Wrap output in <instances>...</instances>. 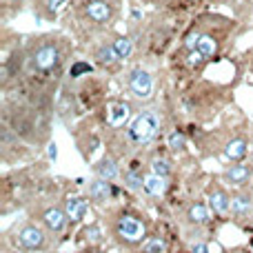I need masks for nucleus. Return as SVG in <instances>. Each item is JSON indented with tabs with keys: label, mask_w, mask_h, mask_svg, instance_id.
<instances>
[{
	"label": "nucleus",
	"mask_w": 253,
	"mask_h": 253,
	"mask_svg": "<svg viewBox=\"0 0 253 253\" xmlns=\"http://www.w3.org/2000/svg\"><path fill=\"white\" fill-rule=\"evenodd\" d=\"M111 193H114V187H111L109 180L96 178L87 184V196H89V200L96 202V205H105L111 198Z\"/></svg>",
	"instance_id": "11"
},
{
	"label": "nucleus",
	"mask_w": 253,
	"mask_h": 253,
	"mask_svg": "<svg viewBox=\"0 0 253 253\" xmlns=\"http://www.w3.org/2000/svg\"><path fill=\"white\" fill-rule=\"evenodd\" d=\"M191 253H211V251H209V245H205V242H196V245L191 247Z\"/></svg>",
	"instance_id": "28"
},
{
	"label": "nucleus",
	"mask_w": 253,
	"mask_h": 253,
	"mask_svg": "<svg viewBox=\"0 0 253 253\" xmlns=\"http://www.w3.org/2000/svg\"><path fill=\"white\" fill-rule=\"evenodd\" d=\"M251 175H253V167L236 162V165H231L222 173V180L227 184H231V187H245V184L251 180Z\"/></svg>",
	"instance_id": "10"
},
{
	"label": "nucleus",
	"mask_w": 253,
	"mask_h": 253,
	"mask_svg": "<svg viewBox=\"0 0 253 253\" xmlns=\"http://www.w3.org/2000/svg\"><path fill=\"white\" fill-rule=\"evenodd\" d=\"M67 220H69V215L60 207H47V209L40 211V222L44 224L49 233H60L67 227Z\"/></svg>",
	"instance_id": "8"
},
{
	"label": "nucleus",
	"mask_w": 253,
	"mask_h": 253,
	"mask_svg": "<svg viewBox=\"0 0 253 253\" xmlns=\"http://www.w3.org/2000/svg\"><path fill=\"white\" fill-rule=\"evenodd\" d=\"M44 4H47V13H49V16H56V13L67 4V0H44Z\"/></svg>",
	"instance_id": "27"
},
{
	"label": "nucleus",
	"mask_w": 253,
	"mask_h": 253,
	"mask_svg": "<svg viewBox=\"0 0 253 253\" xmlns=\"http://www.w3.org/2000/svg\"><path fill=\"white\" fill-rule=\"evenodd\" d=\"M209 251L211 253H220V247L218 245H209Z\"/></svg>",
	"instance_id": "30"
},
{
	"label": "nucleus",
	"mask_w": 253,
	"mask_h": 253,
	"mask_svg": "<svg viewBox=\"0 0 253 253\" xmlns=\"http://www.w3.org/2000/svg\"><path fill=\"white\" fill-rule=\"evenodd\" d=\"M62 60V51L56 42H42L31 53V67L40 74H51Z\"/></svg>",
	"instance_id": "3"
},
{
	"label": "nucleus",
	"mask_w": 253,
	"mask_h": 253,
	"mask_svg": "<svg viewBox=\"0 0 253 253\" xmlns=\"http://www.w3.org/2000/svg\"><path fill=\"white\" fill-rule=\"evenodd\" d=\"M184 2H196V0H184Z\"/></svg>",
	"instance_id": "32"
},
{
	"label": "nucleus",
	"mask_w": 253,
	"mask_h": 253,
	"mask_svg": "<svg viewBox=\"0 0 253 253\" xmlns=\"http://www.w3.org/2000/svg\"><path fill=\"white\" fill-rule=\"evenodd\" d=\"M96 60L100 62V65H105V67H111V65H116V62L120 60L118 58V53H116V49L111 47V42L109 44H100V47L96 49Z\"/></svg>",
	"instance_id": "19"
},
{
	"label": "nucleus",
	"mask_w": 253,
	"mask_h": 253,
	"mask_svg": "<svg viewBox=\"0 0 253 253\" xmlns=\"http://www.w3.org/2000/svg\"><path fill=\"white\" fill-rule=\"evenodd\" d=\"M184 144H187V140H184V135L180 133V131H171V135H169V147H171V151H184Z\"/></svg>",
	"instance_id": "25"
},
{
	"label": "nucleus",
	"mask_w": 253,
	"mask_h": 253,
	"mask_svg": "<svg viewBox=\"0 0 253 253\" xmlns=\"http://www.w3.org/2000/svg\"><path fill=\"white\" fill-rule=\"evenodd\" d=\"M84 13L96 25H109L111 18H114V9H111V4L107 0H89L84 4Z\"/></svg>",
	"instance_id": "9"
},
{
	"label": "nucleus",
	"mask_w": 253,
	"mask_h": 253,
	"mask_svg": "<svg viewBox=\"0 0 253 253\" xmlns=\"http://www.w3.org/2000/svg\"><path fill=\"white\" fill-rule=\"evenodd\" d=\"M11 2H22V0H11Z\"/></svg>",
	"instance_id": "33"
},
{
	"label": "nucleus",
	"mask_w": 253,
	"mask_h": 253,
	"mask_svg": "<svg viewBox=\"0 0 253 253\" xmlns=\"http://www.w3.org/2000/svg\"><path fill=\"white\" fill-rule=\"evenodd\" d=\"M247 153H249V140L245 135H236L224 144V156L231 162H242L247 158Z\"/></svg>",
	"instance_id": "12"
},
{
	"label": "nucleus",
	"mask_w": 253,
	"mask_h": 253,
	"mask_svg": "<svg viewBox=\"0 0 253 253\" xmlns=\"http://www.w3.org/2000/svg\"><path fill=\"white\" fill-rule=\"evenodd\" d=\"M169 189V178L165 175H158V173H147L144 175V184H142V191L151 198H160L167 193Z\"/></svg>",
	"instance_id": "13"
},
{
	"label": "nucleus",
	"mask_w": 253,
	"mask_h": 253,
	"mask_svg": "<svg viewBox=\"0 0 253 253\" xmlns=\"http://www.w3.org/2000/svg\"><path fill=\"white\" fill-rule=\"evenodd\" d=\"M126 87H129L133 98H138V100H149V98L153 96V76L149 74L147 69L135 67V69H131L129 76H126Z\"/></svg>",
	"instance_id": "5"
},
{
	"label": "nucleus",
	"mask_w": 253,
	"mask_h": 253,
	"mask_svg": "<svg viewBox=\"0 0 253 253\" xmlns=\"http://www.w3.org/2000/svg\"><path fill=\"white\" fill-rule=\"evenodd\" d=\"M16 245L25 251H42L44 247H47V233L36 222H27L18 229Z\"/></svg>",
	"instance_id": "4"
},
{
	"label": "nucleus",
	"mask_w": 253,
	"mask_h": 253,
	"mask_svg": "<svg viewBox=\"0 0 253 253\" xmlns=\"http://www.w3.org/2000/svg\"><path fill=\"white\" fill-rule=\"evenodd\" d=\"M111 47L116 49V53H118L120 60H126V58L133 53V42H131V38H126V36H114Z\"/></svg>",
	"instance_id": "20"
},
{
	"label": "nucleus",
	"mask_w": 253,
	"mask_h": 253,
	"mask_svg": "<svg viewBox=\"0 0 253 253\" xmlns=\"http://www.w3.org/2000/svg\"><path fill=\"white\" fill-rule=\"evenodd\" d=\"M196 49L200 51V56L205 58V60H209V58H213L215 53H218V40L209 34H200V40H198Z\"/></svg>",
	"instance_id": "18"
},
{
	"label": "nucleus",
	"mask_w": 253,
	"mask_h": 253,
	"mask_svg": "<svg viewBox=\"0 0 253 253\" xmlns=\"http://www.w3.org/2000/svg\"><path fill=\"white\" fill-rule=\"evenodd\" d=\"M49 158H56V144H49Z\"/></svg>",
	"instance_id": "29"
},
{
	"label": "nucleus",
	"mask_w": 253,
	"mask_h": 253,
	"mask_svg": "<svg viewBox=\"0 0 253 253\" xmlns=\"http://www.w3.org/2000/svg\"><path fill=\"white\" fill-rule=\"evenodd\" d=\"M65 211H67V215H69L71 222H80L89 211V202L80 196H69L65 200Z\"/></svg>",
	"instance_id": "15"
},
{
	"label": "nucleus",
	"mask_w": 253,
	"mask_h": 253,
	"mask_svg": "<svg viewBox=\"0 0 253 253\" xmlns=\"http://www.w3.org/2000/svg\"><path fill=\"white\" fill-rule=\"evenodd\" d=\"M231 213L236 218H247L253 213V193L240 191L231 198Z\"/></svg>",
	"instance_id": "14"
},
{
	"label": "nucleus",
	"mask_w": 253,
	"mask_h": 253,
	"mask_svg": "<svg viewBox=\"0 0 253 253\" xmlns=\"http://www.w3.org/2000/svg\"><path fill=\"white\" fill-rule=\"evenodd\" d=\"M171 171H173V167H171V162L167 160V158H153L151 160V173H158V175L169 178Z\"/></svg>",
	"instance_id": "22"
},
{
	"label": "nucleus",
	"mask_w": 253,
	"mask_h": 253,
	"mask_svg": "<svg viewBox=\"0 0 253 253\" xmlns=\"http://www.w3.org/2000/svg\"><path fill=\"white\" fill-rule=\"evenodd\" d=\"M125 184L129 189H133V191H138V189H142V184H144V175H142V171H138V169H129L125 173Z\"/></svg>",
	"instance_id": "21"
},
{
	"label": "nucleus",
	"mask_w": 253,
	"mask_h": 253,
	"mask_svg": "<svg viewBox=\"0 0 253 253\" xmlns=\"http://www.w3.org/2000/svg\"><path fill=\"white\" fill-rule=\"evenodd\" d=\"M91 253H107V251H91Z\"/></svg>",
	"instance_id": "31"
},
{
	"label": "nucleus",
	"mask_w": 253,
	"mask_h": 253,
	"mask_svg": "<svg viewBox=\"0 0 253 253\" xmlns=\"http://www.w3.org/2000/svg\"><path fill=\"white\" fill-rule=\"evenodd\" d=\"M93 171H96V175H98V178H102V180H109V182H114V180L120 175L118 165H116V162L111 160V158H102L100 162H96V167H93Z\"/></svg>",
	"instance_id": "16"
},
{
	"label": "nucleus",
	"mask_w": 253,
	"mask_h": 253,
	"mask_svg": "<svg viewBox=\"0 0 253 253\" xmlns=\"http://www.w3.org/2000/svg\"><path fill=\"white\" fill-rule=\"evenodd\" d=\"M231 253H242V251H231Z\"/></svg>",
	"instance_id": "34"
},
{
	"label": "nucleus",
	"mask_w": 253,
	"mask_h": 253,
	"mask_svg": "<svg viewBox=\"0 0 253 253\" xmlns=\"http://www.w3.org/2000/svg\"><path fill=\"white\" fill-rule=\"evenodd\" d=\"M84 240H87L89 245H98V242H102L100 224H89V227H84Z\"/></svg>",
	"instance_id": "24"
},
{
	"label": "nucleus",
	"mask_w": 253,
	"mask_h": 253,
	"mask_svg": "<svg viewBox=\"0 0 253 253\" xmlns=\"http://www.w3.org/2000/svg\"><path fill=\"white\" fill-rule=\"evenodd\" d=\"M138 253H165V240L162 238H149L138 249Z\"/></svg>",
	"instance_id": "23"
},
{
	"label": "nucleus",
	"mask_w": 253,
	"mask_h": 253,
	"mask_svg": "<svg viewBox=\"0 0 253 253\" xmlns=\"http://www.w3.org/2000/svg\"><path fill=\"white\" fill-rule=\"evenodd\" d=\"M131 118V105L125 100H116V102H109L105 107V125L111 126V129H120L129 123Z\"/></svg>",
	"instance_id": "6"
},
{
	"label": "nucleus",
	"mask_w": 253,
	"mask_h": 253,
	"mask_svg": "<svg viewBox=\"0 0 253 253\" xmlns=\"http://www.w3.org/2000/svg\"><path fill=\"white\" fill-rule=\"evenodd\" d=\"M207 205H209L211 213L224 215L231 211V198H229V193L224 191L220 184H211V187L207 189Z\"/></svg>",
	"instance_id": "7"
},
{
	"label": "nucleus",
	"mask_w": 253,
	"mask_h": 253,
	"mask_svg": "<svg viewBox=\"0 0 253 253\" xmlns=\"http://www.w3.org/2000/svg\"><path fill=\"white\" fill-rule=\"evenodd\" d=\"M160 129V116L156 111H144V114L135 116L133 123L126 129V138L135 144H147L153 140V135Z\"/></svg>",
	"instance_id": "2"
},
{
	"label": "nucleus",
	"mask_w": 253,
	"mask_h": 253,
	"mask_svg": "<svg viewBox=\"0 0 253 253\" xmlns=\"http://www.w3.org/2000/svg\"><path fill=\"white\" fill-rule=\"evenodd\" d=\"M149 224L147 220L140 213H133V211H123L118 213L114 222V236L118 238V242H123L126 247H135L147 238Z\"/></svg>",
	"instance_id": "1"
},
{
	"label": "nucleus",
	"mask_w": 253,
	"mask_h": 253,
	"mask_svg": "<svg viewBox=\"0 0 253 253\" xmlns=\"http://www.w3.org/2000/svg\"><path fill=\"white\" fill-rule=\"evenodd\" d=\"M211 218V209L209 205H202V202H193L187 209V220L191 224H207Z\"/></svg>",
	"instance_id": "17"
},
{
	"label": "nucleus",
	"mask_w": 253,
	"mask_h": 253,
	"mask_svg": "<svg viewBox=\"0 0 253 253\" xmlns=\"http://www.w3.org/2000/svg\"><path fill=\"white\" fill-rule=\"evenodd\" d=\"M83 74H91V65L89 62H76L71 67V78H80Z\"/></svg>",
	"instance_id": "26"
}]
</instances>
